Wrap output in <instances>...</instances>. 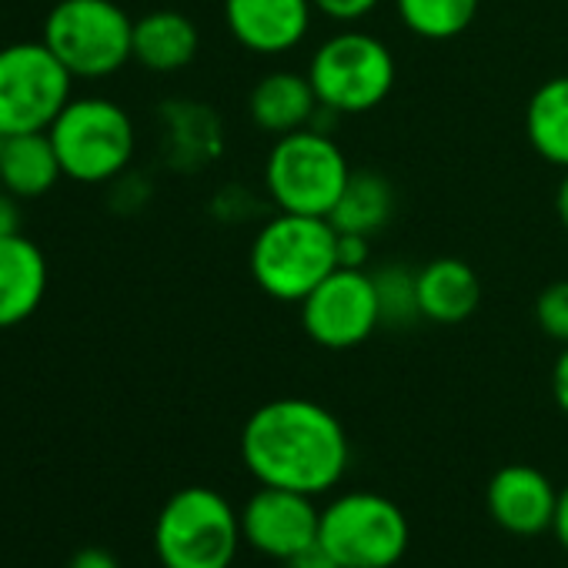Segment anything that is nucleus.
<instances>
[{"label":"nucleus","instance_id":"nucleus-1","mask_svg":"<svg viewBox=\"0 0 568 568\" xmlns=\"http://www.w3.org/2000/svg\"><path fill=\"white\" fill-rule=\"evenodd\" d=\"M241 458L261 485L322 495L352 462L345 425L312 398H274L251 412L241 432Z\"/></svg>","mask_w":568,"mask_h":568},{"label":"nucleus","instance_id":"nucleus-2","mask_svg":"<svg viewBox=\"0 0 568 568\" xmlns=\"http://www.w3.org/2000/svg\"><path fill=\"white\" fill-rule=\"evenodd\" d=\"M257 288L284 305H302L338 267V227L328 217L277 211L251 241Z\"/></svg>","mask_w":568,"mask_h":568},{"label":"nucleus","instance_id":"nucleus-3","mask_svg":"<svg viewBox=\"0 0 568 568\" xmlns=\"http://www.w3.org/2000/svg\"><path fill=\"white\" fill-rule=\"evenodd\" d=\"M241 538V515L207 485L174 491L154 521V551L164 568H231Z\"/></svg>","mask_w":568,"mask_h":568},{"label":"nucleus","instance_id":"nucleus-4","mask_svg":"<svg viewBox=\"0 0 568 568\" xmlns=\"http://www.w3.org/2000/svg\"><path fill=\"white\" fill-rule=\"evenodd\" d=\"M352 178L338 141L322 128H302L274 138L264 161V187L277 211L328 217Z\"/></svg>","mask_w":568,"mask_h":568},{"label":"nucleus","instance_id":"nucleus-5","mask_svg":"<svg viewBox=\"0 0 568 568\" xmlns=\"http://www.w3.org/2000/svg\"><path fill=\"white\" fill-rule=\"evenodd\" d=\"M41 41L71 78L98 81L134 61V21L114 0H58Z\"/></svg>","mask_w":568,"mask_h":568},{"label":"nucleus","instance_id":"nucleus-6","mask_svg":"<svg viewBox=\"0 0 568 568\" xmlns=\"http://www.w3.org/2000/svg\"><path fill=\"white\" fill-rule=\"evenodd\" d=\"M64 178L104 184L118 178L138 148L131 114L111 98H71L48 128Z\"/></svg>","mask_w":568,"mask_h":568},{"label":"nucleus","instance_id":"nucleus-7","mask_svg":"<svg viewBox=\"0 0 568 568\" xmlns=\"http://www.w3.org/2000/svg\"><path fill=\"white\" fill-rule=\"evenodd\" d=\"M308 78L325 111L365 114L392 94L395 58L375 34L342 31L315 51Z\"/></svg>","mask_w":568,"mask_h":568},{"label":"nucleus","instance_id":"nucleus-8","mask_svg":"<svg viewBox=\"0 0 568 568\" xmlns=\"http://www.w3.org/2000/svg\"><path fill=\"white\" fill-rule=\"evenodd\" d=\"M405 511L378 491H348L322 508L318 538L338 568H392L408 551Z\"/></svg>","mask_w":568,"mask_h":568},{"label":"nucleus","instance_id":"nucleus-9","mask_svg":"<svg viewBox=\"0 0 568 568\" xmlns=\"http://www.w3.org/2000/svg\"><path fill=\"white\" fill-rule=\"evenodd\" d=\"M71 81L44 41L0 48V138L48 131L71 101Z\"/></svg>","mask_w":568,"mask_h":568},{"label":"nucleus","instance_id":"nucleus-10","mask_svg":"<svg viewBox=\"0 0 568 568\" xmlns=\"http://www.w3.org/2000/svg\"><path fill=\"white\" fill-rule=\"evenodd\" d=\"M298 308L305 335L332 352L358 348L382 325L378 288L365 267H335Z\"/></svg>","mask_w":568,"mask_h":568},{"label":"nucleus","instance_id":"nucleus-11","mask_svg":"<svg viewBox=\"0 0 568 568\" xmlns=\"http://www.w3.org/2000/svg\"><path fill=\"white\" fill-rule=\"evenodd\" d=\"M318 528L322 508L312 501V495L292 488L261 485L241 511L244 541L281 565L295 561L305 548H312L318 541Z\"/></svg>","mask_w":568,"mask_h":568},{"label":"nucleus","instance_id":"nucleus-12","mask_svg":"<svg viewBox=\"0 0 568 568\" xmlns=\"http://www.w3.org/2000/svg\"><path fill=\"white\" fill-rule=\"evenodd\" d=\"M485 501L501 531L531 538V535L551 531L558 491L545 471L531 465H505L491 475Z\"/></svg>","mask_w":568,"mask_h":568},{"label":"nucleus","instance_id":"nucleus-13","mask_svg":"<svg viewBox=\"0 0 568 568\" xmlns=\"http://www.w3.org/2000/svg\"><path fill=\"white\" fill-rule=\"evenodd\" d=\"M312 0H224L231 38L254 54H288L312 28Z\"/></svg>","mask_w":568,"mask_h":568},{"label":"nucleus","instance_id":"nucleus-14","mask_svg":"<svg viewBox=\"0 0 568 568\" xmlns=\"http://www.w3.org/2000/svg\"><path fill=\"white\" fill-rule=\"evenodd\" d=\"M48 295V257L24 237H0V328L24 325Z\"/></svg>","mask_w":568,"mask_h":568},{"label":"nucleus","instance_id":"nucleus-15","mask_svg":"<svg viewBox=\"0 0 568 568\" xmlns=\"http://www.w3.org/2000/svg\"><path fill=\"white\" fill-rule=\"evenodd\" d=\"M247 111H251V121L257 131L284 138L292 131L312 128L322 111V101L312 88L308 71L305 74L271 71L254 84V91L247 98Z\"/></svg>","mask_w":568,"mask_h":568},{"label":"nucleus","instance_id":"nucleus-16","mask_svg":"<svg viewBox=\"0 0 568 568\" xmlns=\"http://www.w3.org/2000/svg\"><path fill=\"white\" fill-rule=\"evenodd\" d=\"M481 302V281L471 264L458 257L428 261L418 271V308L435 325H458L475 315Z\"/></svg>","mask_w":568,"mask_h":568},{"label":"nucleus","instance_id":"nucleus-17","mask_svg":"<svg viewBox=\"0 0 568 568\" xmlns=\"http://www.w3.org/2000/svg\"><path fill=\"white\" fill-rule=\"evenodd\" d=\"M64 178L48 131L0 138V187L21 201L44 197Z\"/></svg>","mask_w":568,"mask_h":568},{"label":"nucleus","instance_id":"nucleus-18","mask_svg":"<svg viewBox=\"0 0 568 568\" xmlns=\"http://www.w3.org/2000/svg\"><path fill=\"white\" fill-rule=\"evenodd\" d=\"M201 34L181 11H151L134 21V61L148 71L171 74L197 58Z\"/></svg>","mask_w":568,"mask_h":568},{"label":"nucleus","instance_id":"nucleus-19","mask_svg":"<svg viewBox=\"0 0 568 568\" xmlns=\"http://www.w3.org/2000/svg\"><path fill=\"white\" fill-rule=\"evenodd\" d=\"M528 144L548 164L568 171V74L545 81L525 108Z\"/></svg>","mask_w":568,"mask_h":568},{"label":"nucleus","instance_id":"nucleus-20","mask_svg":"<svg viewBox=\"0 0 568 568\" xmlns=\"http://www.w3.org/2000/svg\"><path fill=\"white\" fill-rule=\"evenodd\" d=\"M392 211H395V191H392L388 178L375 174V171H352L328 221L345 234L372 237L375 231H382L392 221Z\"/></svg>","mask_w":568,"mask_h":568},{"label":"nucleus","instance_id":"nucleus-21","mask_svg":"<svg viewBox=\"0 0 568 568\" xmlns=\"http://www.w3.org/2000/svg\"><path fill=\"white\" fill-rule=\"evenodd\" d=\"M398 18L415 38L452 41L471 28L478 14V0H395Z\"/></svg>","mask_w":568,"mask_h":568},{"label":"nucleus","instance_id":"nucleus-22","mask_svg":"<svg viewBox=\"0 0 568 568\" xmlns=\"http://www.w3.org/2000/svg\"><path fill=\"white\" fill-rule=\"evenodd\" d=\"M375 277L378 288V305H382V325H402V322H415L422 318L418 308V274H408L398 264L382 267Z\"/></svg>","mask_w":568,"mask_h":568},{"label":"nucleus","instance_id":"nucleus-23","mask_svg":"<svg viewBox=\"0 0 568 568\" xmlns=\"http://www.w3.org/2000/svg\"><path fill=\"white\" fill-rule=\"evenodd\" d=\"M535 322L548 338L568 345V281H551L548 288H541L535 298Z\"/></svg>","mask_w":568,"mask_h":568},{"label":"nucleus","instance_id":"nucleus-24","mask_svg":"<svg viewBox=\"0 0 568 568\" xmlns=\"http://www.w3.org/2000/svg\"><path fill=\"white\" fill-rule=\"evenodd\" d=\"M312 4H315V11H322L332 21L355 24V21L368 18L382 4V0H312Z\"/></svg>","mask_w":568,"mask_h":568},{"label":"nucleus","instance_id":"nucleus-25","mask_svg":"<svg viewBox=\"0 0 568 568\" xmlns=\"http://www.w3.org/2000/svg\"><path fill=\"white\" fill-rule=\"evenodd\" d=\"M372 244L365 234H345L338 231V267H368Z\"/></svg>","mask_w":568,"mask_h":568},{"label":"nucleus","instance_id":"nucleus-26","mask_svg":"<svg viewBox=\"0 0 568 568\" xmlns=\"http://www.w3.org/2000/svg\"><path fill=\"white\" fill-rule=\"evenodd\" d=\"M68 568H121V561L114 558V551H108L101 545H88V548L74 551Z\"/></svg>","mask_w":568,"mask_h":568},{"label":"nucleus","instance_id":"nucleus-27","mask_svg":"<svg viewBox=\"0 0 568 568\" xmlns=\"http://www.w3.org/2000/svg\"><path fill=\"white\" fill-rule=\"evenodd\" d=\"M21 197H14L11 191L0 187V237H11V234H21V207H18Z\"/></svg>","mask_w":568,"mask_h":568},{"label":"nucleus","instance_id":"nucleus-28","mask_svg":"<svg viewBox=\"0 0 568 568\" xmlns=\"http://www.w3.org/2000/svg\"><path fill=\"white\" fill-rule=\"evenodd\" d=\"M551 395H555V405L568 415V345H561V355L555 358V368H551Z\"/></svg>","mask_w":568,"mask_h":568},{"label":"nucleus","instance_id":"nucleus-29","mask_svg":"<svg viewBox=\"0 0 568 568\" xmlns=\"http://www.w3.org/2000/svg\"><path fill=\"white\" fill-rule=\"evenodd\" d=\"M551 531H555V538H558V541L565 545V551H568V485L558 491V508H555Z\"/></svg>","mask_w":568,"mask_h":568},{"label":"nucleus","instance_id":"nucleus-30","mask_svg":"<svg viewBox=\"0 0 568 568\" xmlns=\"http://www.w3.org/2000/svg\"><path fill=\"white\" fill-rule=\"evenodd\" d=\"M555 211H558V221L568 227V171H565V178H561V184L555 191Z\"/></svg>","mask_w":568,"mask_h":568},{"label":"nucleus","instance_id":"nucleus-31","mask_svg":"<svg viewBox=\"0 0 568 568\" xmlns=\"http://www.w3.org/2000/svg\"><path fill=\"white\" fill-rule=\"evenodd\" d=\"M281 568H292V565H281Z\"/></svg>","mask_w":568,"mask_h":568}]
</instances>
